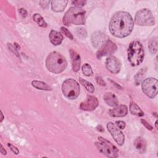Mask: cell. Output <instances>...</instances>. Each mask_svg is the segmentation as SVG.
<instances>
[{"instance_id": "obj_28", "label": "cell", "mask_w": 158, "mask_h": 158, "mask_svg": "<svg viewBox=\"0 0 158 158\" xmlns=\"http://www.w3.org/2000/svg\"><path fill=\"white\" fill-rule=\"evenodd\" d=\"M60 30H61L62 32L67 38H69V39H70V40H72L73 39V35H72L65 27H62L60 28Z\"/></svg>"}, {"instance_id": "obj_6", "label": "cell", "mask_w": 158, "mask_h": 158, "mask_svg": "<svg viewBox=\"0 0 158 158\" xmlns=\"http://www.w3.org/2000/svg\"><path fill=\"white\" fill-rule=\"evenodd\" d=\"M95 145L98 151L109 157H117L118 150L116 146L105 138L99 136L98 141L95 142Z\"/></svg>"}, {"instance_id": "obj_35", "label": "cell", "mask_w": 158, "mask_h": 158, "mask_svg": "<svg viewBox=\"0 0 158 158\" xmlns=\"http://www.w3.org/2000/svg\"><path fill=\"white\" fill-rule=\"evenodd\" d=\"M115 123H116V125H117V127L120 129H124L125 128V127H126V123L123 121L119 120V121H117Z\"/></svg>"}, {"instance_id": "obj_3", "label": "cell", "mask_w": 158, "mask_h": 158, "mask_svg": "<svg viewBox=\"0 0 158 158\" xmlns=\"http://www.w3.org/2000/svg\"><path fill=\"white\" fill-rule=\"evenodd\" d=\"M144 51L142 44L138 41L130 43L127 50V58L131 66L140 65L143 61Z\"/></svg>"}, {"instance_id": "obj_2", "label": "cell", "mask_w": 158, "mask_h": 158, "mask_svg": "<svg viewBox=\"0 0 158 158\" xmlns=\"http://www.w3.org/2000/svg\"><path fill=\"white\" fill-rule=\"evenodd\" d=\"M48 70L53 73L62 72L67 66L65 57L60 53L53 51L49 54L45 61Z\"/></svg>"}, {"instance_id": "obj_4", "label": "cell", "mask_w": 158, "mask_h": 158, "mask_svg": "<svg viewBox=\"0 0 158 158\" xmlns=\"http://www.w3.org/2000/svg\"><path fill=\"white\" fill-rule=\"evenodd\" d=\"M63 23L69 26L71 24L83 25L85 23V11L81 7H71L63 17Z\"/></svg>"}, {"instance_id": "obj_34", "label": "cell", "mask_w": 158, "mask_h": 158, "mask_svg": "<svg viewBox=\"0 0 158 158\" xmlns=\"http://www.w3.org/2000/svg\"><path fill=\"white\" fill-rule=\"evenodd\" d=\"M8 47H9V49L12 52H14V54H15L17 57H20L19 54V52H18V51H17V48H14L11 44H8Z\"/></svg>"}, {"instance_id": "obj_13", "label": "cell", "mask_w": 158, "mask_h": 158, "mask_svg": "<svg viewBox=\"0 0 158 158\" xmlns=\"http://www.w3.org/2000/svg\"><path fill=\"white\" fill-rule=\"evenodd\" d=\"M106 35L100 31L94 32L91 35V43L93 47L98 48L106 41Z\"/></svg>"}, {"instance_id": "obj_29", "label": "cell", "mask_w": 158, "mask_h": 158, "mask_svg": "<svg viewBox=\"0 0 158 158\" xmlns=\"http://www.w3.org/2000/svg\"><path fill=\"white\" fill-rule=\"evenodd\" d=\"M50 2H51L50 1H40L39 2V4L43 9H48L49 7V5Z\"/></svg>"}, {"instance_id": "obj_8", "label": "cell", "mask_w": 158, "mask_h": 158, "mask_svg": "<svg viewBox=\"0 0 158 158\" xmlns=\"http://www.w3.org/2000/svg\"><path fill=\"white\" fill-rule=\"evenodd\" d=\"M158 81L155 78H148L142 81L141 87L143 93L149 98H154L157 94Z\"/></svg>"}, {"instance_id": "obj_32", "label": "cell", "mask_w": 158, "mask_h": 158, "mask_svg": "<svg viewBox=\"0 0 158 158\" xmlns=\"http://www.w3.org/2000/svg\"><path fill=\"white\" fill-rule=\"evenodd\" d=\"M141 123H143V125L148 129V130H152V125H151L146 120L144 119H141Z\"/></svg>"}, {"instance_id": "obj_5", "label": "cell", "mask_w": 158, "mask_h": 158, "mask_svg": "<svg viewBox=\"0 0 158 158\" xmlns=\"http://www.w3.org/2000/svg\"><path fill=\"white\" fill-rule=\"evenodd\" d=\"M62 91L64 96L67 99H75L80 94V85L74 79H67L62 83Z\"/></svg>"}, {"instance_id": "obj_39", "label": "cell", "mask_w": 158, "mask_h": 158, "mask_svg": "<svg viewBox=\"0 0 158 158\" xmlns=\"http://www.w3.org/2000/svg\"><path fill=\"white\" fill-rule=\"evenodd\" d=\"M1 120H0V122H1L3 120V119H4V115H3V113H2V110H1Z\"/></svg>"}, {"instance_id": "obj_36", "label": "cell", "mask_w": 158, "mask_h": 158, "mask_svg": "<svg viewBox=\"0 0 158 158\" xmlns=\"http://www.w3.org/2000/svg\"><path fill=\"white\" fill-rule=\"evenodd\" d=\"M19 12L22 15V17H26L27 16V14H28L27 11L25 9H23V8H20L19 10Z\"/></svg>"}, {"instance_id": "obj_20", "label": "cell", "mask_w": 158, "mask_h": 158, "mask_svg": "<svg viewBox=\"0 0 158 158\" xmlns=\"http://www.w3.org/2000/svg\"><path fill=\"white\" fill-rule=\"evenodd\" d=\"M147 71L146 67L140 69L135 74L134 77V81L136 85H139L141 82L143 80L144 77L146 75V72Z\"/></svg>"}, {"instance_id": "obj_37", "label": "cell", "mask_w": 158, "mask_h": 158, "mask_svg": "<svg viewBox=\"0 0 158 158\" xmlns=\"http://www.w3.org/2000/svg\"><path fill=\"white\" fill-rule=\"evenodd\" d=\"M0 151H1V153H2V154L4 155H6L7 154V152L5 150V149L4 148L2 144H1V148H0Z\"/></svg>"}, {"instance_id": "obj_12", "label": "cell", "mask_w": 158, "mask_h": 158, "mask_svg": "<svg viewBox=\"0 0 158 158\" xmlns=\"http://www.w3.org/2000/svg\"><path fill=\"white\" fill-rule=\"evenodd\" d=\"M106 67L112 73H118L121 69L120 61L114 56H109L106 59Z\"/></svg>"}, {"instance_id": "obj_42", "label": "cell", "mask_w": 158, "mask_h": 158, "mask_svg": "<svg viewBox=\"0 0 158 158\" xmlns=\"http://www.w3.org/2000/svg\"><path fill=\"white\" fill-rule=\"evenodd\" d=\"M155 125H156V128H157V120L156 121V123H155Z\"/></svg>"}, {"instance_id": "obj_7", "label": "cell", "mask_w": 158, "mask_h": 158, "mask_svg": "<svg viewBox=\"0 0 158 158\" xmlns=\"http://www.w3.org/2000/svg\"><path fill=\"white\" fill-rule=\"evenodd\" d=\"M135 22L140 26H152L155 24V19L149 9H142L136 13Z\"/></svg>"}, {"instance_id": "obj_16", "label": "cell", "mask_w": 158, "mask_h": 158, "mask_svg": "<svg viewBox=\"0 0 158 158\" xmlns=\"http://www.w3.org/2000/svg\"><path fill=\"white\" fill-rule=\"evenodd\" d=\"M103 99L106 103L110 107H116L118 105V100L117 97L111 92H106L103 96Z\"/></svg>"}, {"instance_id": "obj_17", "label": "cell", "mask_w": 158, "mask_h": 158, "mask_svg": "<svg viewBox=\"0 0 158 158\" xmlns=\"http://www.w3.org/2000/svg\"><path fill=\"white\" fill-rule=\"evenodd\" d=\"M49 38L51 43L54 46H57L60 44L64 40L62 35L59 31H57L54 30H52L50 31L49 35Z\"/></svg>"}, {"instance_id": "obj_33", "label": "cell", "mask_w": 158, "mask_h": 158, "mask_svg": "<svg viewBox=\"0 0 158 158\" xmlns=\"http://www.w3.org/2000/svg\"><path fill=\"white\" fill-rule=\"evenodd\" d=\"M7 146L8 147L10 148V149L15 154H18L19 152V149L14 146H13L12 144H11L10 143H7Z\"/></svg>"}, {"instance_id": "obj_23", "label": "cell", "mask_w": 158, "mask_h": 158, "mask_svg": "<svg viewBox=\"0 0 158 158\" xmlns=\"http://www.w3.org/2000/svg\"><path fill=\"white\" fill-rule=\"evenodd\" d=\"M157 37H153L151 38L148 44V48L150 52L152 54H156L157 51Z\"/></svg>"}, {"instance_id": "obj_24", "label": "cell", "mask_w": 158, "mask_h": 158, "mask_svg": "<svg viewBox=\"0 0 158 158\" xmlns=\"http://www.w3.org/2000/svg\"><path fill=\"white\" fill-rule=\"evenodd\" d=\"M33 19L38 24L39 26H40L41 27H43V28L47 27V26H48L47 23L44 21L43 17L40 14H37V13L33 14Z\"/></svg>"}, {"instance_id": "obj_21", "label": "cell", "mask_w": 158, "mask_h": 158, "mask_svg": "<svg viewBox=\"0 0 158 158\" xmlns=\"http://www.w3.org/2000/svg\"><path fill=\"white\" fill-rule=\"evenodd\" d=\"M130 111L131 114L133 115H135L136 116L142 117L144 115L143 111L141 109V108L133 101H131L130 104Z\"/></svg>"}, {"instance_id": "obj_40", "label": "cell", "mask_w": 158, "mask_h": 158, "mask_svg": "<svg viewBox=\"0 0 158 158\" xmlns=\"http://www.w3.org/2000/svg\"><path fill=\"white\" fill-rule=\"evenodd\" d=\"M155 65H156V70H157V57H156V58H155Z\"/></svg>"}, {"instance_id": "obj_11", "label": "cell", "mask_w": 158, "mask_h": 158, "mask_svg": "<svg viewBox=\"0 0 158 158\" xmlns=\"http://www.w3.org/2000/svg\"><path fill=\"white\" fill-rule=\"evenodd\" d=\"M99 101L94 96H88L85 101L81 102L80 105V109L86 111H92L98 106Z\"/></svg>"}, {"instance_id": "obj_10", "label": "cell", "mask_w": 158, "mask_h": 158, "mask_svg": "<svg viewBox=\"0 0 158 158\" xmlns=\"http://www.w3.org/2000/svg\"><path fill=\"white\" fill-rule=\"evenodd\" d=\"M107 128L110 132L115 142L119 145L122 146L125 142V136L123 133L118 129L112 122H108L107 124Z\"/></svg>"}, {"instance_id": "obj_22", "label": "cell", "mask_w": 158, "mask_h": 158, "mask_svg": "<svg viewBox=\"0 0 158 158\" xmlns=\"http://www.w3.org/2000/svg\"><path fill=\"white\" fill-rule=\"evenodd\" d=\"M31 85L38 89L41 90H44V91H51L52 88L48 85L46 83L41 81H38V80H33L31 81Z\"/></svg>"}, {"instance_id": "obj_25", "label": "cell", "mask_w": 158, "mask_h": 158, "mask_svg": "<svg viewBox=\"0 0 158 158\" xmlns=\"http://www.w3.org/2000/svg\"><path fill=\"white\" fill-rule=\"evenodd\" d=\"M79 80H80V83L86 88V89L88 92H89L91 93H93L94 92V86H93V85L91 83H90V82H89V81L83 79L81 77L79 78Z\"/></svg>"}, {"instance_id": "obj_41", "label": "cell", "mask_w": 158, "mask_h": 158, "mask_svg": "<svg viewBox=\"0 0 158 158\" xmlns=\"http://www.w3.org/2000/svg\"><path fill=\"white\" fill-rule=\"evenodd\" d=\"M14 46H15L17 48V49H19V48H20V46L18 45V44H17L16 43H14Z\"/></svg>"}, {"instance_id": "obj_26", "label": "cell", "mask_w": 158, "mask_h": 158, "mask_svg": "<svg viewBox=\"0 0 158 158\" xmlns=\"http://www.w3.org/2000/svg\"><path fill=\"white\" fill-rule=\"evenodd\" d=\"M81 70H82V72L83 73V74L86 77L92 76L93 74V72L91 65L87 63L85 64L82 66Z\"/></svg>"}, {"instance_id": "obj_14", "label": "cell", "mask_w": 158, "mask_h": 158, "mask_svg": "<svg viewBox=\"0 0 158 158\" xmlns=\"http://www.w3.org/2000/svg\"><path fill=\"white\" fill-rule=\"evenodd\" d=\"M109 113L113 117H123L128 113V107L125 105H119L110 109Z\"/></svg>"}, {"instance_id": "obj_1", "label": "cell", "mask_w": 158, "mask_h": 158, "mask_svg": "<svg viewBox=\"0 0 158 158\" xmlns=\"http://www.w3.org/2000/svg\"><path fill=\"white\" fill-rule=\"evenodd\" d=\"M134 27V21L131 15L127 12L118 11L112 17L109 29L110 33L117 38H125L128 36Z\"/></svg>"}, {"instance_id": "obj_38", "label": "cell", "mask_w": 158, "mask_h": 158, "mask_svg": "<svg viewBox=\"0 0 158 158\" xmlns=\"http://www.w3.org/2000/svg\"><path fill=\"white\" fill-rule=\"evenodd\" d=\"M96 130H98V131H101V132H102V131H104V129L103 128V127H102V125H98V127H96Z\"/></svg>"}, {"instance_id": "obj_30", "label": "cell", "mask_w": 158, "mask_h": 158, "mask_svg": "<svg viewBox=\"0 0 158 158\" xmlns=\"http://www.w3.org/2000/svg\"><path fill=\"white\" fill-rule=\"evenodd\" d=\"M86 1H82V0L72 1V4H75V6H77V7H81V6H85V4H86Z\"/></svg>"}, {"instance_id": "obj_15", "label": "cell", "mask_w": 158, "mask_h": 158, "mask_svg": "<svg viewBox=\"0 0 158 158\" xmlns=\"http://www.w3.org/2000/svg\"><path fill=\"white\" fill-rule=\"evenodd\" d=\"M69 53H70L71 61H72V70L73 72H77L80 70V68L81 60H80V54L72 49H70Z\"/></svg>"}, {"instance_id": "obj_19", "label": "cell", "mask_w": 158, "mask_h": 158, "mask_svg": "<svg viewBox=\"0 0 158 158\" xmlns=\"http://www.w3.org/2000/svg\"><path fill=\"white\" fill-rule=\"evenodd\" d=\"M134 146L135 149L141 154H143L145 152L146 150V142L145 139L141 137H137L134 141Z\"/></svg>"}, {"instance_id": "obj_9", "label": "cell", "mask_w": 158, "mask_h": 158, "mask_svg": "<svg viewBox=\"0 0 158 158\" xmlns=\"http://www.w3.org/2000/svg\"><path fill=\"white\" fill-rule=\"evenodd\" d=\"M117 49L116 44L110 40H106L99 48L96 52V57L100 59L104 56H110L114 54Z\"/></svg>"}, {"instance_id": "obj_18", "label": "cell", "mask_w": 158, "mask_h": 158, "mask_svg": "<svg viewBox=\"0 0 158 158\" xmlns=\"http://www.w3.org/2000/svg\"><path fill=\"white\" fill-rule=\"evenodd\" d=\"M51 9L52 11L59 12H62L67 4L68 3V1L66 0H54L51 2Z\"/></svg>"}, {"instance_id": "obj_31", "label": "cell", "mask_w": 158, "mask_h": 158, "mask_svg": "<svg viewBox=\"0 0 158 158\" xmlns=\"http://www.w3.org/2000/svg\"><path fill=\"white\" fill-rule=\"evenodd\" d=\"M96 80L97 83L101 86H106V83L105 82V81L99 76H97L96 77Z\"/></svg>"}, {"instance_id": "obj_27", "label": "cell", "mask_w": 158, "mask_h": 158, "mask_svg": "<svg viewBox=\"0 0 158 158\" xmlns=\"http://www.w3.org/2000/svg\"><path fill=\"white\" fill-rule=\"evenodd\" d=\"M77 36L81 39L85 38L87 36V31L83 27H79L77 29Z\"/></svg>"}]
</instances>
